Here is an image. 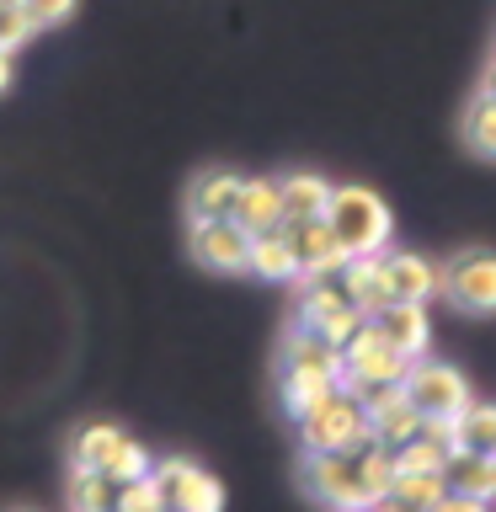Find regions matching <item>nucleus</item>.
Wrapping results in <instances>:
<instances>
[{
  "instance_id": "f257e3e1",
  "label": "nucleus",
  "mask_w": 496,
  "mask_h": 512,
  "mask_svg": "<svg viewBox=\"0 0 496 512\" xmlns=\"http://www.w3.org/2000/svg\"><path fill=\"white\" fill-rule=\"evenodd\" d=\"M326 224H331V235L342 240L347 256H379L384 246H390V235H395L390 203H384L374 187H358V182L331 187Z\"/></svg>"
},
{
  "instance_id": "f03ea898",
  "label": "nucleus",
  "mask_w": 496,
  "mask_h": 512,
  "mask_svg": "<svg viewBox=\"0 0 496 512\" xmlns=\"http://www.w3.org/2000/svg\"><path fill=\"white\" fill-rule=\"evenodd\" d=\"M294 427H299L304 454H358V448L374 438V432H368L363 400H358V395H347V390L326 395L310 416H299Z\"/></svg>"
},
{
  "instance_id": "7ed1b4c3",
  "label": "nucleus",
  "mask_w": 496,
  "mask_h": 512,
  "mask_svg": "<svg viewBox=\"0 0 496 512\" xmlns=\"http://www.w3.org/2000/svg\"><path fill=\"white\" fill-rule=\"evenodd\" d=\"M299 486L310 502H320L326 512H363L374 507L363 475H358V454H304L299 464Z\"/></svg>"
},
{
  "instance_id": "20e7f679",
  "label": "nucleus",
  "mask_w": 496,
  "mask_h": 512,
  "mask_svg": "<svg viewBox=\"0 0 496 512\" xmlns=\"http://www.w3.org/2000/svg\"><path fill=\"white\" fill-rule=\"evenodd\" d=\"M406 363H411L406 352H400L374 320H363L342 347V390L358 395L368 384H395V379H406Z\"/></svg>"
},
{
  "instance_id": "39448f33",
  "label": "nucleus",
  "mask_w": 496,
  "mask_h": 512,
  "mask_svg": "<svg viewBox=\"0 0 496 512\" xmlns=\"http://www.w3.org/2000/svg\"><path fill=\"white\" fill-rule=\"evenodd\" d=\"M70 454H75V464H86V470H102L112 486H123V480H134V475L150 470V454H144V448L128 438L118 422H86L75 432Z\"/></svg>"
},
{
  "instance_id": "423d86ee",
  "label": "nucleus",
  "mask_w": 496,
  "mask_h": 512,
  "mask_svg": "<svg viewBox=\"0 0 496 512\" xmlns=\"http://www.w3.org/2000/svg\"><path fill=\"white\" fill-rule=\"evenodd\" d=\"M443 299L464 315H496V251L491 246H464L443 262Z\"/></svg>"
},
{
  "instance_id": "0eeeda50",
  "label": "nucleus",
  "mask_w": 496,
  "mask_h": 512,
  "mask_svg": "<svg viewBox=\"0 0 496 512\" xmlns=\"http://www.w3.org/2000/svg\"><path fill=\"white\" fill-rule=\"evenodd\" d=\"M150 475L160 480L171 512H224V480H214V470H203L198 459H150Z\"/></svg>"
},
{
  "instance_id": "6e6552de",
  "label": "nucleus",
  "mask_w": 496,
  "mask_h": 512,
  "mask_svg": "<svg viewBox=\"0 0 496 512\" xmlns=\"http://www.w3.org/2000/svg\"><path fill=\"white\" fill-rule=\"evenodd\" d=\"M400 384H406V395L416 400V411H422V416H459L464 406H470V379H464L454 363L411 358Z\"/></svg>"
},
{
  "instance_id": "1a4fd4ad",
  "label": "nucleus",
  "mask_w": 496,
  "mask_h": 512,
  "mask_svg": "<svg viewBox=\"0 0 496 512\" xmlns=\"http://www.w3.org/2000/svg\"><path fill=\"white\" fill-rule=\"evenodd\" d=\"M187 251H192V262H198V267L224 272V278L251 272V235L240 230L235 219H192Z\"/></svg>"
},
{
  "instance_id": "9d476101",
  "label": "nucleus",
  "mask_w": 496,
  "mask_h": 512,
  "mask_svg": "<svg viewBox=\"0 0 496 512\" xmlns=\"http://www.w3.org/2000/svg\"><path fill=\"white\" fill-rule=\"evenodd\" d=\"M363 411H368V432H374L379 443H411L416 432H422V411H416V400L406 395V384H368V390H358Z\"/></svg>"
},
{
  "instance_id": "9b49d317",
  "label": "nucleus",
  "mask_w": 496,
  "mask_h": 512,
  "mask_svg": "<svg viewBox=\"0 0 496 512\" xmlns=\"http://www.w3.org/2000/svg\"><path fill=\"white\" fill-rule=\"evenodd\" d=\"M283 235H288V246H294V256H299V278L304 283L336 278V272H342L347 251H342V240L331 235L326 214L320 219H283Z\"/></svg>"
},
{
  "instance_id": "f8f14e48",
  "label": "nucleus",
  "mask_w": 496,
  "mask_h": 512,
  "mask_svg": "<svg viewBox=\"0 0 496 512\" xmlns=\"http://www.w3.org/2000/svg\"><path fill=\"white\" fill-rule=\"evenodd\" d=\"M278 374L288 379H320V384H342V347H331L320 331L294 326V336L283 342Z\"/></svg>"
},
{
  "instance_id": "ddd939ff",
  "label": "nucleus",
  "mask_w": 496,
  "mask_h": 512,
  "mask_svg": "<svg viewBox=\"0 0 496 512\" xmlns=\"http://www.w3.org/2000/svg\"><path fill=\"white\" fill-rule=\"evenodd\" d=\"M384 262V283H390V299H416L427 304L432 294H443V267L427 262L416 251H379Z\"/></svg>"
},
{
  "instance_id": "4468645a",
  "label": "nucleus",
  "mask_w": 496,
  "mask_h": 512,
  "mask_svg": "<svg viewBox=\"0 0 496 512\" xmlns=\"http://www.w3.org/2000/svg\"><path fill=\"white\" fill-rule=\"evenodd\" d=\"M230 219H235L246 235L278 230V224H283V187H278V176H240V192H235Z\"/></svg>"
},
{
  "instance_id": "2eb2a0df",
  "label": "nucleus",
  "mask_w": 496,
  "mask_h": 512,
  "mask_svg": "<svg viewBox=\"0 0 496 512\" xmlns=\"http://www.w3.org/2000/svg\"><path fill=\"white\" fill-rule=\"evenodd\" d=\"M235 192H240V171H224V166H208L198 171L187 182V224L192 219H230V208H235Z\"/></svg>"
},
{
  "instance_id": "dca6fc26",
  "label": "nucleus",
  "mask_w": 496,
  "mask_h": 512,
  "mask_svg": "<svg viewBox=\"0 0 496 512\" xmlns=\"http://www.w3.org/2000/svg\"><path fill=\"white\" fill-rule=\"evenodd\" d=\"M374 326L390 336V342L406 352V358H422L427 342H432V326H427V304L416 299H390L384 310L374 315Z\"/></svg>"
},
{
  "instance_id": "f3484780",
  "label": "nucleus",
  "mask_w": 496,
  "mask_h": 512,
  "mask_svg": "<svg viewBox=\"0 0 496 512\" xmlns=\"http://www.w3.org/2000/svg\"><path fill=\"white\" fill-rule=\"evenodd\" d=\"M342 294L358 304L368 320L390 304V283H384V262H379V256H347V262H342Z\"/></svg>"
},
{
  "instance_id": "a211bd4d",
  "label": "nucleus",
  "mask_w": 496,
  "mask_h": 512,
  "mask_svg": "<svg viewBox=\"0 0 496 512\" xmlns=\"http://www.w3.org/2000/svg\"><path fill=\"white\" fill-rule=\"evenodd\" d=\"M448 491L475 496V502H496V454H475V448H459L448 459Z\"/></svg>"
},
{
  "instance_id": "6ab92c4d",
  "label": "nucleus",
  "mask_w": 496,
  "mask_h": 512,
  "mask_svg": "<svg viewBox=\"0 0 496 512\" xmlns=\"http://www.w3.org/2000/svg\"><path fill=\"white\" fill-rule=\"evenodd\" d=\"M251 272H256V278H267V283H294L299 278V256H294V246H288L283 224H278V230L251 235Z\"/></svg>"
},
{
  "instance_id": "aec40b11",
  "label": "nucleus",
  "mask_w": 496,
  "mask_h": 512,
  "mask_svg": "<svg viewBox=\"0 0 496 512\" xmlns=\"http://www.w3.org/2000/svg\"><path fill=\"white\" fill-rule=\"evenodd\" d=\"M283 187V219H320L331 203V182L315 171H294V176H278Z\"/></svg>"
},
{
  "instance_id": "412c9836",
  "label": "nucleus",
  "mask_w": 496,
  "mask_h": 512,
  "mask_svg": "<svg viewBox=\"0 0 496 512\" xmlns=\"http://www.w3.org/2000/svg\"><path fill=\"white\" fill-rule=\"evenodd\" d=\"M358 475H363L368 496H374V502H384V496H390V486H395V475H400L395 448L379 443V438H368V443L358 448Z\"/></svg>"
},
{
  "instance_id": "4be33fe9",
  "label": "nucleus",
  "mask_w": 496,
  "mask_h": 512,
  "mask_svg": "<svg viewBox=\"0 0 496 512\" xmlns=\"http://www.w3.org/2000/svg\"><path fill=\"white\" fill-rule=\"evenodd\" d=\"M390 496H395V502H406V507H416V512H427L432 502H443V496H448V475L443 470H400Z\"/></svg>"
},
{
  "instance_id": "5701e85b",
  "label": "nucleus",
  "mask_w": 496,
  "mask_h": 512,
  "mask_svg": "<svg viewBox=\"0 0 496 512\" xmlns=\"http://www.w3.org/2000/svg\"><path fill=\"white\" fill-rule=\"evenodd\" d=\"M454 427H459V448L496 454V406H491V400H470V406L454 416Z\"/></svg>"
},
{
  "instance_id": "b1692460",
  "label": "nucleus",
  "mask_w": 496,
  "mask_h": 512,
  "mask_svg": "<svg viewBox=\"0 0 496 512\" xmlns=\"http://www.w3.org/2000/svg\"><path fill=\"white\" fill-rule=\"evenodd\" d=\"M342 304H352L347 294H342V283H331V278H315V283H304V294H299V326H310V331H320L326 320L342 310Z\"/></svg>"
},
{
  "instance_id": "393cba45",
  "label": "nucleus",
  "mask_w": 496,
  "mask_h": 512,
  "mask_svg": "<svg viewBox=\"0 0 496 512\" xmlns=\"http://www.w3.org/2000/svg\"><path fill=\"white\" fill-rule=\"evenodd\" d=\"M112 496H118V486L102 470H86V464L70 470V512H112Z\"/></svg>"
},
{
  "instance_id": "a878e982",
  "label": "nucleus",
  "mask_w": 496,
  "mask_h": 512,
  "mask_svg": "<svg viewBox=\"0 0 496 512\" xmlns=\"http://www.w3.org/2000/svg\"><path fill=\"white\" fill-rule=\"evenodd\" d=\"M464 144L480 155V160H496V96L480 91L470 112H464Z\"/></svg>"
},
{
  "instance_id": "bb28decb",
  "label": "nucleus",
  "mask_w": 496,
  "mask_h": 512,
  "mask_svg": "<svg viewBox=\"0 0 496 512\" xmlns=\"http://www.w3.org/2000/svg\"><path fill=\"white\" fill-rule=\"evenodd\" d=\"M112 512H166V491H160V480L144 470V475H134V480H123V486H118Z\"/></svg>"
},
{
  "instance_id": "cd10ccee",
  "label": "nucleus",
  "mask_w": 496,
  "mask_h": 512,
  "mask_svg": "<svg viewBox=\"0 0 496 512\" xmlns=\"http://www.w3.org/2000/svg\"><path fill=\"white\" fill-rule=\"evenodd\" d=\"M448 459H454V454H448L438 438H427V432H416L411 443L395 448V464H400V470H448Z\"/></svg>"
},
{
  "instance_id": "c85d7f7f",
  "label": "nucleus",
  "mask_w": 496,
  "mask_h": 512,
  "mask_svg": "<svg viewBox=\"0 0 496 512\" xmlns=\"http://www.w3.org/2000/svg\"><path fill=\"white\" fill-rule=\"evenodd\" d=\"M32 32H38V27H32V16H27L22 0H0V48H6V54H16V48H22Z\"/></svg>"
},
{
  "instance_id": "c756f323",
  "label": "nucleus",
  "mask_w": 496,
  "mask_h": 512,
  "mask_svg": "<svg viewBox=\"0 0 496 512\" xmlns=\"http://www.w3.org/2000/svg\"><path fill=\"white\" fill-rule=\"evenodd\" d=\"M22 6H27V16H32V27L48 32V27H64V22H70L80 0H22Z\"/></svg>"
},
{
  "instance_id": "7c9ffc66",
  "label": "nucleus",
  "mask_w": 496,
  "mask_h": 512,
  "mask_svg": "<svg viewBox=\"0 0 496 512\" xmlns=\"http://www.w3.org/2000/svg\"><path fill=\"white\" fill-rule=\"evenodd\" d=\"M427 512H486V502H475V496H459V491H448L443 502H432Z\"/></svg>"
},
{
  "instance_id": "2f4dec72",
  "label": "nucleus",
  "mask_w": 496,
  "mask_h": 512,
  "mask_svg": "<svg viewBox=\"0 0 496 512\" xmlns=\"http://www.w3.org/2000/svg\"><path fill=\"white\" fill-rule=\"evenodd\" d=\"M480 91H486V96H496V59L486 64V75H480Z\"/></svg>"
},
{
  "instance_id": "473e14b6",
  "label": "nucleus",
  "mask_w": 496,
  "mask_h": 512,
  "mask_svg": "<svg viewBox=\"0 0 496 512\" xmlns=\"http://www.w3.org/2000/svg\"><path fill=\"white\" fill-rule=\"evenodd\" d=\"M6 86H11V54L0 48V91H6Z\"/></svg>"
},
{
  "instance_id": "72a5a7b5",
  "label": "nucleus",
  "mask_w": 496,
  "mask_h": 512,
  "mask_svg": "<svg viewBox=\"0 0 496 512\" xmlns=\"http://www.w3.org/2000/svg\"><path fill=\"white\" fill-rule=\"evenodd\" d=\"M363 512H379V502H374V507H363Z\"/></svg>"
},
{
  "instance_id": "f704fd0d",
  "label": "nucleus",
  "mask_w": 496,
  "mask_h": 512,
  "mask_svg": "<svg viewBox=\"0 0 496 512\" xmlns=\"http://www.w3.org/2000/svg\"><path fill=\"white\" fill-rule=\"evenodd\" d=\"M11 512H32V507H11Z\"/></svg>"
},
{
  "instance_id": "c9c22d12",
  "label": "nucleus",
  "mask_w": 496,
  "mask_h": 512,
  "mask_svg": "<svg viewBox=\"0 0 496 512\" xmlns=\"http://www.w3.org/2000/svg\"><path fill=\"white\" fill-rule=\"evenodd\" d=\"M166 512H171V507H166Z\"/></svg>"
}]
</instances>
